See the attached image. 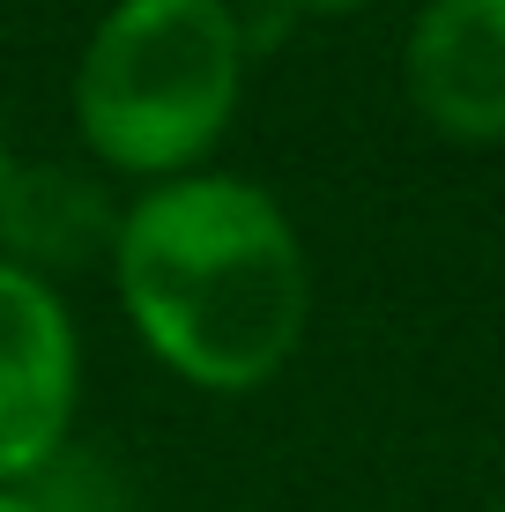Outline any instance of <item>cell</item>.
<instances>
[{"label":"cell","mask_w":505,"mask_h":512,"mask_svg":"<svg viewBox=\"0 0 505 512\" xmlns=\"http://www.w3.org/2000/svg\"><path fill=\"white\" fill-rule=\"evenodd\" d=\"M119 297L179 379L246 394L305 334V245L253 179H164L119 216Z\"/></svg>","instance_id":"obj_1"},{"label":"cell","mask_w":505,"mask_h":512,"mask_svg":"<svg viewBox=\"0 0 505 512\" xmlns=\"http://www.w3.org/2000/svg\"><path fill=\"white\" fill-rule=\"evenodd\" d=\"M246 23L231 0H119L82 45L75 127L119 171L171 179L238 112Z\"/></svg>","instance_id":"obj_2"},{"label":"cell","mask_w":505,"mask_h":512,"mask_svg":"<svg viewBox=\"0 0 505 512\" xmlns=\"http://www.w3.org/2000/svg\"><path fill=\"white\" fill-rule=\"evenodd\" d=\"M75 416V327L45 275L0 260V490L38 475Z\"/></svg>","instance_id":"obj_3"},{"label":"cell","mask_w":505,"mask_h":512,"mask_svg":"<svg viewBox=\"0 0 505 512\" xmlns=\"http://www.w3.org/2000/svg\"><path fill=\"white\" fill-rule=\"evenodd\" d=\"M402 67L431 127L461 141L505 134V0H424Z\"/></svg>","instance_id":"obj_4"},{"label":"cell","mask_w":505,"mask_h":512,"mask_svg":"<svg viewBox=\"0 0 505 512\" xmlns=\"http://www.w3.org/2000/svg\"><path fill=\"white\" fill-rule=\"evenodd\" d=\"M0 238L15 245L8 268H23V275L82 268L104 238H119V216L82 171L38 164V171H8L0 179Z\"/></svg>","instance_id":"obj_5"},{"label":"cell","mask_w":505,"mask_h":512,"mask_svg":"<svg viewBox=\"0 0 505 512\" xmlns=\"http://www.w3.org/2000/svg\"><path fill=\"white\" fill-rule=\"evenodd\" d=\"M0 512H45L38 498H15V490H0Z\"/></svg>","instance_id":"obj_6"},{"label":"cell","mask_w":505,"mask_h":512,"mask_svg":"<svg viewBox=\"0 0 505 512\" xmlns=\"http://www.w3.org/2000/svg\"><path fill=\"white\" fill-rule=\"evenodd\" d=\"M305 8H364V0H305Z\"/></svg>","instance_id":"obj_7"},{"label":"cell","mask_w":505,"mask_h":512,"mask_svg":"<svg viewBox=\"0 0 505 512\" xmlns=\"http://www.w3.org/2000/svg\"><path fill=\"white\" fill-rule=\"evenodd\" d=\"M0 179H8V156H0Z\"/></svg>","instance_id":"obj_8"},{"label":"cell","mask_w":505,"mask_h":512,"mask_svg":"<svg viewBox=\"0 0 505 512\" xmlns=\"http://www.w3.org/2000/svg\"><path fill=\"white\" fill-rule=\"evenodd\" d=\"M498 512H505V505H498Z\"/></svg>","instance_id":"obj_9"}]
</instances>
